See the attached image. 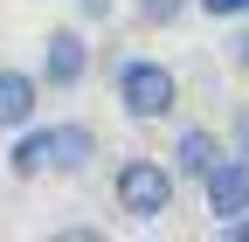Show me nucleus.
Here are the masks:
<instances>
[{"mask_svg":"<svg viewBox=\"0 0 249 242\" xmlns=\"http://www.w3.org/2000/svg\"><path fill=\"white\" fill-rule=\"evenodd\" d=\"M111 90H118V111L132 118V125H166V118L180 111V76H173V63H160V55H118Z\"/></svg>","mask_w":249,"mask_h":242,"instance_id":"f257e3e1","label":"nucleus"},{"mask_svg":"<svg viewBox=\"0 0 249 242\" xmlns=\"http://www.w3.org/2000/svg\"><path fill=\"white\" fill-rule=\"evenodd\" d=\"M173 194H180V173L166 159H124L111 173V201H118V215H132V222H166Z\"/></svg>","mask_w":249,"mask_h":242,"instance_id":"f03ea898","label":"nucleus"},{"mask_svg":"<svg viewBox=\"0 0 249 242\" xmlns=\"http://www.w3.org/2000/svg\"><path fill=\"white\" fill-rule=\"evenodd\" d=\"M42 90H83V76H90V28L83 21H62V28H49L42 35Z\"/></svg>","mask_w":249,"mask_h":242,"instance_id":"7ed1b4c3","label":"nucleus"},{"mask_svg":"<svg viewBox=\"0 0 249 242\" xmlns=\"http://www.w3.org/2000/svg\"><path fill=\"white\" fill-rule=\"evenodd\" d=\"M201 207H208L214 222L249 215V159H242V153H222V159L201 173Z\"/></svg>","mask_w":249,"mask_h":242,"instance_id":"20e7f679","label":"nucleus"},{"mask_svg":"<svg viewBox=\"0 0 249 242\" xmlns=\"http://www.w3.org/2000/svg\"><path fill=\"white\" fill-rule=\"evenodd\" d=\"M90 159H97V132H90L83 118H62V125H49V173H55V180H83Z\"/></svg>","mask_w":249,"mask_h":242,"instance_id":"39448f33","label":"nucleus"},{"mask_svg":"<svg viewBox=\"0 0 249 242\" xmlns=\"http://www.w3.org/2000/svg\"><path fill=\"white\" fill-rule=\"evenodd\" d=\"M35 111H42V76L21 63H0V132L14 138L21 125H35Z\"/></svg>","mask_w":249,"mask_h":242,"instance_id":"423d86ee","label":"nucleus"},{"mask_svg":"<svg viewBox=\"0 0 249 242\" xmlns=\"http://www.w3.org/2000/svg\"><path fill=\"white\" fill-rule=\"evenodd\" d=\"M222 153H229V138H222V132H208V125H187V132L173 138L166 166H173L180 180H194V187H201V173H208L214 159H222Z\"/></svg>","mask_w":249,"mask_h":242,"instance_id":"0eeeda50","label":"nucleus"},{"mask_svg":"<svg viewBox=\"0 0 249 242\" xmlns=\"http://www.w3.org/2000/svg\"><path fill=\"white\" fill-rule=\"evenodd\" d=\"M7 173H14V180H42V173H49V125H21V132H14Z\"/></svg>","mask_w":249,"mask_h":242,"instance_id":"6e6552de","label":"nucleus"},{"mask_svg":"<svg viewBox=\"0 0 249 242\" xmlns=\"http://www.w3.org/2000/svg\"><path fill=\"white\" fill-rule=\"evenodd\" d=\"M229 69H235V76L249 83V14L235 21V35H229Z\"/></svg>","mask_w":249,"mask_h":242,"instance_id":"1a4fd4ad","label":"nucleus"},{"mask_svg":"<svg viewBox=\"0 0 249 242\" xmlns=\"http://www.w3.org/2000/svg\"><path fill=\"white\" fill-rule=\"evenodd\" d=\"M70 7H76V21H83V28H104V21L118 14V0H70Z\"/></svg>","mask_w":249,"mask_h":242,"instance_id":"9d476101","label":"nucleus"},{"mask_svg":"<svg viewBox=\"0 0 249 242\" xmlns=\"http://www.w3.org/2000/svg\"><path fill=\"white\" fill-rule=\"evenodd\" d=\"M229 153H242V159H249V104H235V111H229Z\"/></svg>","mask_w":249,"mask_h":242,"instance_id":"9b49d317","label":"nucleus"},{"mask_svg":"<svg viewBox=\"0 0 249 242\" xmlns=\"http://www.w3.org/2000/svg\"><path fill=\"white\" fill-rule=\"evenodd\" d=\"M194 7H201L208 21H242V14H249V0H194Z\"/></svg>","mask_w":249,"mask_h":242,"instance_id":"f8f14e48","label":"nucleus"},{"mask_svg":"<svg viewBox=\"0 0 249 242\" xmlns=\"http://www.w3.org/2000/svg\"><path fill=\"white\" fill-rule=\"evenodd\" d=\"M139 7H145L152 28H173V21H180V0H139Z\"/></svg>","mask_w":249,"mask_h":242,"instance_id":"ddd939ff","label":"nucleus"},{"mask_svg":"<svg viewBox=\"0 0 249 242\" xmlns=\"http://www.w3.org/2000/svg\"><path fill=\"white\" fill-rule=\"evenodd\" d=\"M222 235H235V242H249V215H229V222H222Z\"/></svg>","mask_w":249,"mask_h":242,"instance_id":"4468645a","label":"nucleus"}]
</instances>
